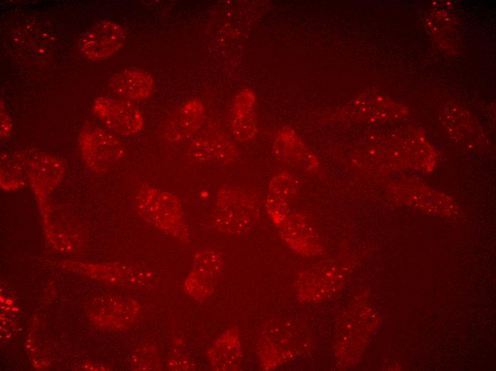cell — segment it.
I'll return each mask as SVG.
<instances>
[{"label": "cell", "mask_w": 496, "mask_h": 371, "mask_svg": "<svg viewBox=\"0 0 496 371\" xmlns=\"http://www.w3.org/2000/svg\"><path fill=\"white\" fill-rule=\"evenodd\" d=\"M108 88L119 99L139 102L153 94L155 80L146 71L128 68L114 74L108 82Z\"/></svg>", "instance_id": "obj_16"}, {"label": "cell", "mask_w": 496, "mask_h": 371, "mask_svg": "<svg viewBox=\"0 0 496 371\" xmlns=\"http://www.w3.org/2000/svg\"><path fill=\"white\" fill-rule=\"evenodd\" d=\"M78 148L84 163L98 173L108 172L126 153L125 145L113 133L89 121L81 130Z\"/></svg>", "instance_id": "obj_5"}, {"label": "cell", "mask_w": 496, "mask_h": 371, "mask_svg": "<svg viewBox=\"0 0 496 371\" xmlns=\"http://www.w3.org/2000/svg\"><path fill=\"white\" fill-rule=\"evenodd\" d=\"M169 364L171 365V369L176 370H188L194 367L192 362L181 353H175Z\"/></svg>", "instance_id": "obj_22"}, {"label": "cell", "mask_w": 496, "mask_h": 371, "mask_svg": "<svg viewBox=\"0 0 496 371\" xmlns=\"http://www.w3.org/2000/svg\"><path fill=\"white\" fill-rule=\"evenodd\" d=\"M255 103V94L249 88L241 90L233 101L229 124L233 136L239 141H250L257 133Z\"/></svg>", "instance_id": "obj_17"}, {"label": "cell", "mask_w": 496, "mask_h": 371, "mask_svg": "<svg viewBox=\"0 0 496 371\" xmlns=\"http://www.w3.org/2000/svg\"><path fill=\"white\" fill-rule=\"evenodd\" d=\"M278 229L281 238L296 253L306 257L322 253V240L311 220L304 213H290Z\"/></svg>", "instance_id": "obj_10"}, {"label": "cell", "mask_w": 496, "mask_h": 371, "mask_svg": "<svg viewBox=\"0 0 496 371\" xmlns=\"http://www.w3.org/2000/svg\"><path fill=\"white\" fill-rule=\"evenodd\" d=\"M453 111L454 112H450V116H446L445 117L446 119H448L446 121L453 123V125L447 124L448 125L447 130L456 140L463 141L465 139L467 142L469 141L468 138L473 136V131L475 128L473 127V122L470 118L466 116V112L464 111L458 109L460 117L457 116L455 108Z\"/></svg>", "instance_id": "obj_20"}, {"label": "cell", "mask_w": 496, "mask_h": 371, "mask_svg": "<svg viewBox=\"0 0 496 371\" xmlns=\"http://www.w3.org/2000/svg\"><path fill=\"white\" fill-rule=\"evenodd\" d=\"M92 111L105 127L120 136H135L145 126L142 112L132 102L99 96L93 101Z\"/></svg>", "instance_id": "obj_6"}, {"label": "cell", "mask_w": 496, "mask_h": 371, "mask_svg": "<svg viewBox=\"0 0 496 371\" xmlns=\"http://www.w3.org/2000/svg\"><path fill=\"white\" fill-rule=\"evenodd\" d=\"M0 121H1V138H5L11 135L12 123L11 118L6 112L2 100L1 101Z\"/></svg>", "instance_id": "obj_21"}, {"label": "cell", "mask_w": 496, "mask_h": 371, "mask_svg": "<svg viewBox=\"0 0 496 371\" xmlns=\"http://www.w3.org/2000/svg\"><path fill=\"white\" fill-rule=\"evenodd\" d=\"M189 153L195 161L204 164L226 165L233 161L237 150L233 142L218 130H208L191 143Z\"/></svg>", "instance_id": "obj_13"}, {"label": "cell", "mask_w": 496, "mask_h": 371, "mask_svg": "<svg viewBox=\"0 0 496 371\" xmlns=\"http://www.w3.org/2000/svg\"><path fill=\"white\" fill-rule=\"evenodd\" d=\"M206 118L204 103L198 98H190L167 117L162 128L164 138L170 143L186 140L202 126Z\"/></svg>", "instance_id": "obj_11"}, {"label": "cell", "mask_w": 496, "mask_h": 371, "mask_svg": "<svg viewBox=\"0 0 496 371\" xmlns=\"http://www.w3.org/2000/svg\"><path fill=\"white\" fill-rule=\"evenodd\" d=\"M298 179L288 171L280 172L271 179L266 198L267 214L279 228L290 214V206L299 190Z\"/></svg>", "instance_id": "obj_15"}, {"label": "cell", "mask_w": 496, "mask_h": 371, "mask_svg": "<svg viewBox=\"0 0 496 371\" xmlns=\"http://www.w3.org/2000/svg\"><path fill=\"white\" fill-rule=\"evenodd\" d=\"M126 32L119 24L103 20L88 29L79 41V49L86 58L102 61L116 54L123 46Z\"/></svg>", "instance_id": "obj_8"}, {"label": "cell", "mask_w": 496, "mask_h": 371, "mask_svg": "<svg viewBox=\"0 0 496 371\" xmlns=\"http://www.w3.org/2000/svg\"><path fill=\"white\" fill-rule=\"evenodd\" d=\"M135 203L139 214L157 229L179 241H188L189 230L177 196L142 184L135 192Z\"/></svg>", "instance_id": "obj_2"}, {"label": "cell", "mask_w": 496, "mask_h": 371, "mask_svg": "<svg viewBox=\"0 0 496 371\" xmlns=\"http://www.w3.org/2000/svg\"><path fill=\"white\" fill-rule=\"evenodd\" d=\"M16 153L38 207L46 215L50 209L49 197L64 177L66 163L58 157L38 150L21 149Z\"/></svg>", "instance_id": "obj_4"}, {"label": "cell", "mask_w": 496, "mask_h": 371, "mask_svg": "<svg viewBox=\"0 0 496 371\" xmlns=\"http://www.w3.org/2000/svg\"><path fill=\"white\" fill-rule=\"evenodd\" d=\"M223 265L222 256L218 251L209 249L198 251L193 259L192 269L185 281L186 293L196 300L208 298L215 290Z\"/></svg>", "instance_id": "obj_9"}, {"label": "cell", "mask_w": 496, "mask_h": 371, "mask_svg": "<svg viewBox=\"0 0 496 371\" xmlns=\"http://www.w3.org/2000/svg\"><path fill=\"white\" fill-rule=\"evenodd\" d=\"M273 147L277 156L285 163L309 173L319 170L318 158L291 128L278 131Z\"/></svg>", "instance_id": "obj_14"}, {"label": "cell", "mask_w": 496, "mask_h": 371, "mask_svg": "<svg viewBox=\"0 0 496 371\" xmlns=\"http://www.w3.org/2000/svg\"><path fill=\"white\" fill-rule=\"evenodd\" d=\"M346 120L363 123H386L403 118L408 111L405 106L378 92L359 94L341 111Z\"/></svg>", "instance_id": "obj_7"}, {"label": "cell", "mask_w": 496, "mask_h": 371, "mask_svg": "<svg viewBox=\"0 0 496 371\" xmlns=\"http://www.w3.org/2000/svg\"><path fill=\"white\" fill-rule=\"evenodd\" d=\"M336 269L333 265H319L302 270L294 282L298 300L318 303L329 298L336 290Z\"/></svg>", "instance_id": "obj_12"}, {"label": "cell", "mask_w": 496, "mask_h": 371, "mask_svg": "<svg viewBox=\"0 0 496 371\" xmlns=\"http://www.w3.org/2000/svg\"><path fill=\"white\" fill-rule=\"evenodd\" d=\"M210 367L215 370H238L242 359V348L238 330L231 327L210 345L207 353Z\"/></svg>", "instance_id": "obj_18"}, {"label": "cell", "mask_w": 496, "mask_h": 371, "mask_svg": "<svg viewBox=\"0 0 496 371\" xmlns=\"http://www.w3.org/2000/svg\"><path fill=\"white\" fill-rule=\"evenodd\" d=\"M259 208L255 197L237 187L224 186L217 194L212 221L221 233L239 235L258 220Z\"/></svg>", "instance_id": "obj_3"}, {"label": "cell", "mask_w": 496, "mask_h": 371, "mask_svg": "<svg viewBox=\"0 0 496 371\" xmlns=\"http://www.w3.org/2000/svg\"><path fill=\"white\" fill-rule=\"evenodd\" d=\"M313 344L314 335L303 322L279 320L266 324L256 347L262 367L272 370L309 352Z\"/></svg>", "instance_id": "obj_1"}, {"label": "cell", "mask_w": 496, "mask_h": 371, "mask_svg": "<svg viewBox=\"0 0 496 371\" xmlns=\"http://www.w3.org/2000/svg\"><path fill=\"white\" fill-rule=\"evenodd\" d=\"M0 186L6 192L16 191L28 185L15 151L1 155Z\"/></svg>", "instance_id": "obj_19"}]
</instances>
